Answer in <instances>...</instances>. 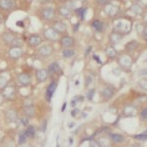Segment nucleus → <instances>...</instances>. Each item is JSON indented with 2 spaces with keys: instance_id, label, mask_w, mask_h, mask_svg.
I'll return each instance as SVG.
<instances>
[{
  "instance_id": "nucleus-13",
  "label": "nucleus",
  "mask_w": 147,
  "mask_h": 147,
  "mask_svg": "<svg viewBox=\"0 0 147 147\" xmlns=\"http://www.w3.org/2000/svg\"><path fill=\"white\" fill-rule=\"evenodd\" d=\"M136 112H137V109H136V106H134V105H127V106H125V109H123V111H122L123 116H126V117L135 116Z\"/></svg>"
},
{
  "instance_id": "nucleus-39",
  "label": "nucleus",
  "mask_w": 147,
  "mask_h": 147,
  "mask_svg": "<svg viewBox=\"0 0 147 147\" xmlns=\"http://www.w3.org/2000/svg\"><path fill=\"white\" fill-rule=\"evenodd\" d=\"M94 95H95V90L92 89V90H90V91H89V95H87V98H89V100H92Z\"/></svg>"
},
{
  "instance_id": "nucleus-20",
  "label": "nucleus",
  "mask_w": 147,
  "mask_h": 147,
  "mask_svg": "<svg viewBox=\"0 0 147 147\" xmlns=\"http://www.w3.org/2000/svg\"><path fill=\"white\" fill-rule=\"evenodd\" d=\"M24 112H25V115H26V117H34V115H35L34 106L31 104H26L24 107Z\"/></svg>"
},
{
  "instance_id": "nucleus-22",
  "label": "nucleus",
  "mask_w": 147,
  "mask_h": 147,
  "mask_svg": "<svg viewBox=\"0 0 147 147\" xmlns=\"http://www.w3.org/2000/svg\"><path fill=\"white\" fill-rule=\"evenodd\" d=\"M126 50L128 51V53H132V51H135L136 49L138 47V41H136V40H131V41H128L126 44Z\"/></svg>"
},
{
  "instance_id": "nucleus-37",
  "label": "nucleus",
  "mask_w": 147,
  "mask_h": 147,
  "mask_svg": "<svg viewBox=\"0 0 147 147\" xmlns=\"http://www.w3.org/2000/svg\"><path fill=\"white\" fill-rule=\"evenodd\" d=\"M96 3L98 5H102V6H106L109 4V0H96Z\"/></svg>"
},
{
  "instance_id": "nucleus-6",
  "label": "nucleus",
  "mask_w": 147,
  "mask_h": 147,
  "mask_svg": "<svg viewBox=\"0 0 147 147\" xmlns=\"http://www.w3.org/2000/svg\"><path fill=\"white\" fill-rule=\"evenodd\" d=\"M38 54H39V56H41V57H47L54 54V47L51 45H44L42 47H40L38 50Z\"/></svg>"
},
{
  "instance_id": "nucleus-18",
  "label": "nucleus",
  "mask_w": 147,
  "mask_h": 147,
  "mask_svg": "<svg viewBox=\"0 0 147 147\" xmlns=\"http://www.w3.org/2000/svg\"><path fill=\"white\" fill-rule=\"evenodd\" d=\"M21 54H23L21 47H13V49L10 50V53H9V56L11 59H14V60H16V59H19L21 56Z\"/></svg>"
},
{
  "instance_id": "nucleus-15",
  "label": "nucleus",
  "mask_w": 147,
  "mask_h": 147,
  "mask_svg": "<svg viewBox=\"0 0 147 147\" xmlns=\"http://www.w3.org/2000/svg\"><path fill=\"white\" fill-rule=\"evenodd\" d=\"M53 29L57 32V34H62V32L66 31V25L62 23V21H55L53 24Z\"/></svg>"
},
{
  "instance_id": "nucleus-29",
  "label": "nucleus",
  "mask_w": 147,
  "mask_h": 147,
  "mask_svg": "<svg viewBox=\"0 0 147 147\" xmlns=\"http://www.w3.org/2000/svg\"><path fill=\"white\" fill-rule=\"evenodd\" d=\"M24 134L26 135V137H29V138L34 137V136H35V127L34 126H28Z\"/></svg>"
},
{
  "instance_id": "nucleus-9",
  "label": "nucleus",
  "mask_w": 147,
  "mask_h": 147,
  "mask_svg": "<svg viewBox=\"0 0 147 147\" xmlns=\"http://www.w3.org/2000/svg\"><path fill=\"white\" fill-rule=\"evenodd\" d=\"M122 38H123V34H121L120 31H112L111 34H110V38H109L110 44H111V45L119 44L121 40H122Z\"/></svg>"
},
{
  "instance_id": "nucleus-32",
  "label": "nucleus",
  "mask_w": 147,
  "mask_h": 147,
  "mask_svg": "<svg viewBox=\"0 0 147 147\" xmlns=\"http://www.w3.org/2000/svg\"><path fill=\"white\" fill-rule=\"evenodd\" d=\"M26 135H25V134H21L20 136H19V145H21V146H23V145H25V143H26Z\"/></svg>"
},
{
  "instance_id": "nucleus-26",
  "label": "nucleus",
  "mask_w": 147,
  "mask_h": 147,
  "mask_svg": "<svg viewBox=\"0 0 147 147\" xmlns=\"http://www.w3.org/2000/svg\"><path fill=\"white\" fill-rule=\"evenodd\" d=\"M71 13H72V10L67 9L66 6H62V8H60V10H59V14H60L62 18H66V19L71 16Z\"/></svg>"
},
{
  "instance_id": "nucleus-46",
  "label": "nucleus",
  "mask_w": 147,
  "mask_h": 147,
  "mask_svg": "<svg viewBox=\"0 0 147 147\" xmlns=\"http://www.w3.org/2000/svg\"><path fill=\"white\" fill-rule=\"evenodd\" d=\"M3 20H4V18H3V15H1V14H0V24L3 23Z\"/></svg>"
},
{
  "instance_id": "nucleus-38",
  "label": "nucleus",
  "mask_w": 147,
  "mask_h": 147,
  "mask_svg": "<svg viewBox=\"0 0 147 147\" xmlns=\"http://www.w3.org/2000/svg\"><path fill=\"white\" fill-rule=\"evenodd\" d=\"M140 86L143 87L145 90H147V80H141V81H140Z\"/></svg>"
},
{
  "instance_id": "nucleus-25",
  "label": "nucleus",
  "mask_w": 147,
  "mask_h": 147,
  "mask_svg": "<svg viewBox=\"0 0 147 147\" xmlns=\"http://www.w3.org/2000/svg\"><path fill=\"white\" fill-rule=\"evenodd\" d=\"M97 142H98V145H100V147H111V146H112V145H111L112 141L109 138V136H107V137H105V138H104V137L100 138Z\"/></svg>"
},
{
  "instance_id": "nucleus-42",
  "label": "nucleus",
  "mask_w": 147,
  "mask_h": 147,
  "mask_svg": "<svg viewBox=\"0 0 147 147\" xmlns=\"http://www.w3.org/2000/svg\"><path fill=\"white\" fill-rule=\"evenodd\" d=\"M3 100H4V96H3V94H0V105L3 104Z\"/></svg>"
},
{
  "instance_id": "nucleus-30",
  "label": "nucleus",
  "mask_w": 147,
  "mask_h": 147,
  "mask_svg": "<svg viewBox=\"0 0 147 147\" xmlns=\"http://www.w3.org/2000/svg\"><path fill=\"white\" fill-rule=\"evenodd\" d=\"M134 138L135 140H140V141H147V131L142 132V134H140V135H135Z\"/></svg>"
},
{
  "instance_id": "nucleus-12",
  "label": "nucleus",
  "mask_w": 147,
  "mask_h": 147,
  "mask_svg": "<svg viewBox=\"0 0 147 147\" xmlns=\"http://www.w3.org/2000/svg\"><path fill=\"white\" fill-rule=\"evenodd\" d=\"M109 138L112 141V143H122L125 141V136L121 134H115V132H110Z\"/></svg>"
},
{
  "instance_id": "nucleus-45",
  "label": "nucleus",
  "mask_w": 147,
  "mask_h": 147,
  "mask_svg": "<svg viewBox=\"0 0 147 147\" xmlns=\"http://www.w3.org/2000/svg\"><path fill=\"white\" fill-rule=\"evenodd\" d=\"M76 112H78V110H72L71 115H72V116H76Z\"/></svg>"
},
{
  "instance_id": "nucleus-28",
  "label": "nucleus",
  "mask_w": 147,
  "mask_h": 147,
  "mask_svg": "<svg viewBox=\"0 0 147 147\" xmlns=\"http://www.w3.org/2000/svg\"><path fill=\"white\" fill-rule=\"evenodd\" d=\"M92 28L95 29V30H97V31H102L105 29L104 24H102L100 20H94L92 21Z\"/></svg>"
},
{
  "instance_id": "nucleus-31",
  "label": "nucleus",
  "mask_w": 147,
  "mask_h": 147,
  "mask_svg": "<svg viewBox=\"0 0 147 147\" xmlns=\"http://www.w3.org/2000/svg\"><path fill=\"white\" fill-rule=\"evenodd\" d=\"M8 85V79H6V75L4 78V75H0V87L1 89H4V87Z\"/></svg>"
},
{
  "instance_id": "nucleus-23",
  "label": "nucleus",
  "mask_w": 147,
  "mask_h": 147,
  "mask_svg": "<svg viewBox=\"0 0 147 147\" xmlns=\"http://www.w3.org/2000/svg\"><path fill=\"white\" fill-rule=\"evenodd\" d=\"M6 119H8L9 122H14L18 119V112L15 110H8L6 111Z\"/></svg>"
},
{
  "instance_id": "nucleus-40",
  "label": "nucleus",
  "mask_w": 147,
  "mask_h": 147,
  "mask_svg": "<svg viewBox=\"0 0 147 147\" xmlns=\"http://www.w3.org/2000/svg\"><path fill=\"white\" fill-rule=\"evenodd\" d=\"M21 122H23V125L26 126V125H28V117H25V119H21Z\"/></svg>"
},
{
  "instance_id": "nucleus-3",
  "label": "nucleus",
  "mask_w": 147,
  "mask_h": 147,
  "mask_svg": "<svg viewBox=\"0 0 147 147\" xmlns=\"http://www.w3.org/2000/svg\"><path fill=\"white\" fill-rule=\"evenodd\" d=\"M3 96L4 98H8V100H11V98L15 97L16 95V89L13 85H6L4 89H3Z\"/></svg>"
},
{
  "instance_id": "nucleus-16",
  "label": "nucleus",
  "mask_w": 147,
  "mask_h": 147,
  "mask_svg": "<svg viewBox=\"0 0 147 147\" xmlns=\"http://www.w3.org/2000/svg\"><path fill=\"white\" fill-rule=\"evenodd\" d=\"M105 53H106V55H107V57H109V59H116L117 56H119V55H117L116 49L113 47V45H109V46H106Z\"/></svg>"
},
{
  "instance_id": "nucleus-11",
  "label": "nucleus",
  "mask_w": 147,
  "mask_h": 147,
  "mask_svg": "<svg viewBox=\"0 0 147 147\" xmlns=\"http://www.w3.org/2000/svg\"><path fill=\"white\" fill-rule=\"evenodd\" d=\"M41 42H42V39L40 38L39 35H31L30 38L28 39V44H29V46H31V47L39 46Z\"/></svg>"
},
{
  "instance_id": "nucleus-41",
  "label": "nucleus",
  "mask_w": 147,
  "mask_h": 147,
  "mask_svg": "<svg viewBox=\"0 0 147 147\" xmlns=\"http://www.w3.org/2000/svg\"><path fill=\"white\" fill-rule=\"evenodd\" d=\"M90 84H91V78H90V76H87V79H86V85L89 86Z\"/></svg>"
},
{
  "instance_id": "nucleus-36",
  "label": "nucleus",
  "mask_w": 147,
  "mask_h": 147,
  "mask_svg": "<svg viewBox=\"0 0 147 147\" xmlns=\"http://www.w3.org/2000/svg\"><path fill=\"white\" fill-rule=\"evenodd\" d=\"M141 35H142V38L145 41H147V25H145L142 29V31H141Z\"/></svg>"
},
{
  "instance_id": "nucleus-4",
  "label": "nucleus",
  "mask_w": 147,
  "mask_h": 147,
  "mask_svg": "<svg viewBox=\"0 0 147 147\" xmlns=\"http://www.w3.org/2000/svg\"><path fill=\"white\" fill-rule=\"evenodd\" d=\"M60 44L64 49H72V46L75 45V39L69 35H65L60 39Z\"/></svg>"
},
{
  "instance_id": "nucleus-10",
  "label": "nucleus",
  "mask_w": 147,
  "mask_h": 147,
  "mask_svg": "<svg viewBox=\"0 0 147 147\" xmlns=\"http://www.w3.org/2000/svg\"><path fill=\"white\" fill-rule=\"evenodd\" d=\"M57 32L54 30L53 28H50V29H46L45 31H44V38L47 39V40H50V41H55V40L57 39Z\"/></svg>"
},
{
  "instance_id": "nucleus-8",
  "label": "nucleus",
  "mask_w": 147,
  "mask_h": 147,
  "mask_svg": "<svg viewBox=\"0 0 147 147\" xmlns=\"http://www.w3.org/2000/svg\"><path fill=\"white\" fill-rule=\"evenodd\" d=\"M18 82H19L20 85H23V86L29 85V84L31 82L30 75H29L28 72H21V74H19V75H18Z\"/></svg>"
},
{
  "instance_id": "nucleus-19",
  "label": "nucleus",
  "mask_w": 147,
  "mask_h": 147,
  "mask_svg": "<svg viewBox=\"0 0 147 147\" xmlns=\"http://www.w3.org/2000/svg\"><path fill=\"white\" fill-rule=\"evenodd\" d=\"M0 8L4 10H10L14 8V1L13 0H0Z\"/></svg>"
},
{
  "instance_id": "nucleus-5",
  "label": "nucleus",
  "mask_w": 147,
  "mask_h": 147,
  "mask_svg": "<svg viewBox=\"0 0 147 147\" xmlns=\"http://www.w3.org/2000/svg\"><path fill=\"white\" fill-rule=\"evenodd\" d=\"M55 10L53 8H44L41 10V18L46 21H51L55 18Z\"/></svg>"
},
{
  "instance_id": "nucleus-14",
  "label": "nucleus",
  "mask_w": 147,
  "mask_h": 147,
  "mask_svg": "<svg viewBox=\"0 0 147 147\" xmlns=\"http://www.w3.org/2000/svg\"><path fill=\"white\" fill-rule=\"evenodd\" d=\"M56 86H57V81H56V80H54V81L51 82L49 86H47V89H46V98L49 101L51 100V97H53L55 90H56Z\"/></svg>"
},
{
  "instance_id": "nucleus-47",
  "label": "nucleus",
  "mask_w": 147,
  "mask_h": 147,
  "mask_svg": "<svg viewBox=\"0 0 147 147\" xmlns=\"http://www.w3.org/2000/svg\"><path fill=\"white\" fill-rule=\"evenodd\" d=\"M65 109H66V105L64 104V105H62V107H61V110H62V111H64V110H65Z\"/></svg>"
},
{
  "instance_id": "nucleus-27",
  "label": "nucleus",
  "mask_w": 147,
  "mask_h": 147,
  "mask_svg": "<svg viewBox=\"0 0 147 147\" xmlns=\"http://www.w3.org/2000/svg\"><path fill=\"white\" fill-rule=\"evenodd\" d=\"M61 55H62V57H65V59L72 57L74 55H75V50L74 49H62Z\"/></svg>"
},
{
  "instance_id": "nucleus-33",
  "label": "nucleus",
  "mask_w": 147,
  "mask_h": 147,
  "mask_svg": "<svg viewBox=\"0 0 147 147\" xmlns=\"http://www.w3.org/2000/svg\"><path fill=\"white\" fill-rule=\"evenodd\" d=\"M85 11H86L85 8H80V9L76 10V14L80 16V19H84V16H85Z\"/></svg>"
},
{
  "instance_id": "nucleus-34",
  "label": "nucleus",
  "mask_w": 147,
  "mask_h": 147,
  "mask_svg": "<svg viewBox=\"0 0 147 147\" xmlns=\"http://www.w3.org/2000/svg\"><path fill=\"white\" fill-rule=\"evenodd\" d=\"M140 117H141V120H147V107L141 110V112H140Z\"/></svg>"
},
{
  "instance_id": "nucleus-21",
  "label": "nucleus",
  "mask_w": 147,
  "mask_h": 147,
  "mask_svg": "<svg viewBox=\"0 0 147 147\" xmlns=\"http://www.w3.org/2000/svg\"><path fill=\"white\" fill-rule=\"evenodd\" d=\"M47 71H49V74H60L61 72V69H60V65H59V62H53V64H50L49 69H47Z\"/></svg>"
},
{
  "instance_id": "nucleus-24",
  "label": "nucleus",
  "mask_w": 147,
  "mask_h": 147,
  "mask_svg": "<svg viewBox=\"0 0 147 147\" xmlns=\"http://www.w3.org/2000/svg\"><path fill=\"white\" fill-rule=\"evenodd\" d=\"M3 39H4V41L6 44H10V45H11L13 41L16 39V36L14 34H11V32H5V34L3 35Z\"/></svg>"
},
{
  "instance_id": "nucleus-2",
  "label": "nucleus",
  "mask_w": 147,
  "mask_h": 147,
  "mask_svg": "<svg viewBox=\"0 0 147 147\" xmlns=\"http://www.w3.org/2000/svg\"><path fill=\"white\" fill-rule=\"evenodd\" d=\"M115 92H116V89H115V87L111 86V85H106L104 89L101 90V97H102V100L109 101L110 98L113 97Z\"/></svg>"
},
{
  "instance_id": "nucleus-44",
  "label": "nucleus",
  "mask_w": 147,
  "mask_h": 147,
  "mask_svg": "<svg viewBox=\"0 0 147 147\" xmlns=\"http://www.w3.org/2000/svg\"><path fill=\"white\" fill-rule=\"evenodd\" d=\"M71 106H72V107H75V106H76V100H72L71 101Z\"/></svg>"
},
{
  "instance_id": "nucleus-7",
  "label": "nucleus",
  "mask_w": 147,
  "mask_h": 147,
  "mask_svg": "<svg viewBox=\"0 0 147 147\" xmlns=\"http://www.w3.org/2000/svg\"><path fill=\"white\" fill-rule=\"evenodd\" d=\"M49 71H47L46 69H40L36 71L35 76H36V80H38L39 82H45L47 79H49Z\"/></svg>"
},
{
  "instance_id": "nucleus-1",
  "label": "nucleus",
  "mask_w": 147,
  "mask_h": 147,
  "mask_svg": "<svg viewBox=\"0 0 147 147\" xmlns=\"http://www.w3.org/2000/svg\"><path fill=\"white\" fill-rule=\"evenodd\" d=\"M117 61H119L121 67H123L125 70H128L132 66V64H134V59L128 54H122L120 56H117Z\"/></svg>"
},
{
  "instance_id": "nucleus-35",
  "label": "nucleus",
  "mask_w": 147,
  "mask_h": 147,
  "mask_svg": "<svg viewBox=\"0 0 147 147\" xmlns=\"http://www.w3.org/2000/svg\"><path fill=\"white\" fill-rule=\"evenodd\" d=\"M11 45H13V47H21V45H23V41H21L20 39H15L13 41Z\"/></svg>"
},
{
  "instance_id": "nucleus-17",
  "label": "nucleus",
  "mask_w": 147,
  "mask_h": 147,
  "mask_svg": "<svg viewBox=\"0 0 147 147\" xmlns=\"http://www.w3.org/2000/svg\"><path fill=\"white\" fill-rule=\"evenodd\" d=\"M105 10H106V13H107L110 16H115L116 14L119 13V8H117L116 5H113V4H107L105 6Z\"/></svg>"
},
{
  "instance_id": "nucleus-43",
  "label": "nucleus",
  "mask_w": 147,
  "mask_h": 147,
  "mask_svg": "<svg viewBox=\"0 0 147 147\" xmlns=\"http://www.w3.org/2000/svg\"><path fill=\"white\" fill-rule=\"evenodd\" d=\"M140 72H141V75H147V70H141Z\"/></svg>"
},
{
  "instance_id": "nucleus-48",
  "label": "nucleus",
  "mask_w": 147,
  "mask_h": 147,
  "mask_svg": "<svg viewBox=\"0 0 147 147\" xmlns=\"http://www.w3.org/2000/svg\"><path fill=\"white\" fill-rule=\"evenodd\" d=\"M23 147H31L30 145H26V143H25V145H23Z\"/></svg>"
}]
</instances>
